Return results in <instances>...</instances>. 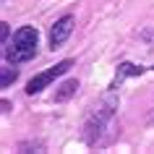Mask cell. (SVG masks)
<instances>
[{
	"mask_svg": "<svg viewBox=\"0 0 154 154\" xmlns=\"http://www.w3.org/2000/svg\"><path fill=\"white\" fill-rule=\"evenodd\" d=\"M37 47H39V32L34 26H18L13 32V39L3 50L5 63H11V65L29 63V60L37 57Z\"/></svg>",
	"mask_w": 154,
	"mask_h": 154,
	"instance_id": "1",
	"label": "cell"
},
{
	"mask_svg": "<svg viewBox=\"0 0 154 154\" xmlns=\"http://www.w3.org/2000/svg\"><path fill=\"white\" fill-rule=\"evenodd\" d=\"M115 110H118V97H115V89H110L107 97L94 107V112L89 115V120L84 123V141H86L89 146L99 144V136H102V131L110 125Z\"/></svg>",
	"mask_w": 154,
	"mask_h": 154,
	"instance_id": "2",
	"label": "cell"
},
{
	"mask_svg": "<svg viewBox=\"0 0 154 154\" xmlns=\"http://www.w3.org/2000/svg\"><path fill=\"white\" fill-rule=\"evenodd\" d=\"M73 65H76V63H73L71 57H68V60H60V63H55L52 68H47V71H42V73H37V76H32V79L26 81V89H24V91L29 94V97L39 94V91H42V89H47V86L55 81V79L65 76V73L71 71Z\"/></svg>",
	"mask_w": 154,
	"mask_h": 154,
	"instance_id": "3",
	"label": "cell"
},
{
	"mask_svg": "<svg viewBox=\"0 0 154 154\" xmlns=\"http://www.w3.org/2000/svg\"><path fill=\"white\" fill-rule=\"evenodd\" d=\"M73 26H76V18L71 16V13H65V16H60L55 21V24L50 26V50H57V47H63L65 42H68V37L73 34Z\"/></svg>",
	"mask_w": 154,
	"mask_h": 154,
	"instance_id": "4",
	"label": "cell"
},
{
	"mask_svg": "<svg viewBox=\"0 0 154 154\" xmlns=\"http://www.w3.org/2000/svg\"><path fill=\"white\" fill-rule=\"evenodd\" d=\"M146 68L144 65H136V63H120L118 65V73H115V81H112V86L110 89H118L125 79H131V76H141Z\"/></svg>",
	"mask_w": 154,
	"mask_h": 154,
	"instance_id": "5",
	"label": "cell"
},
{
	"mask_svg": "<svg viewBox=\"0 0 154 154\" xmlns=\"http://www.w3.org/2000/svg\"><path fill=\"white\" fill-rule=\"evenodd\" d=\"M76 91H79V81H76V79H65L63 84H57V86H55L52 102H68L71 97H76Z\"/></svg>",
	"mask_w": 154,
	"mask_h": 154,
	"instance_id": "6",
	"label": "cell"
},
{
	"mask_svg": "<svg viewBox=\"0 0 154 154\" xmlns=\"http://www.w3.org/2000/svg\"><path fill=\"white\" fill-rule=\"evenodd\" d=\"M16 79H18V71H16V68H11V63H5L3 68H0V86H3V89H8Z\"/></svg>",
	"mask_w": 154,
	"mask_h": 154,
	"instance_id": "7",
	"label": "cell"
},
{
	"mask_svg": "<svg viewBox=\"0 0 154 154\" xmlns=\"http://www.w3.org/2000/svg\"><path fill=\"white\" fill-rule=\"evenodd\" d=\"M0 42H3V47L11 42V24H8V21H3V24H0Z\"/></svg>",
	"mask_w": 154,
	"mask_h": 154,
	"instance_id": "8",
	"label": "cell"
}]
</instances>
